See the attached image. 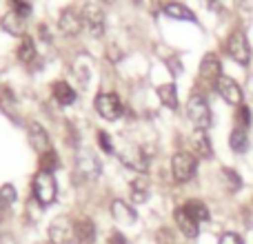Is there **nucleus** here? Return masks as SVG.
<instances>
[{
	"label": "nucleus",
	"instance_id": "10",
	"mask_svg": "<svg viewBox=\"0 0 253 244\" xmlns=\"http://www.w3.org/2000/svg\"><path fill=\"white\" fill-rule=\"evenodd\" d=\"M218 91H220V96L229 102V105H238V107L242 105V89L233 78L222 76V78L218 80Z\"/></svg>",
	"mask_w": 253,
	"mask_h": 244
},
{
	"label": "nucleus",
	"instance_id": "5",
	"mask_svg": "<svg viewBox=\"0 0 253 244\" xmlns=\"http://www.w3.org/2000/svg\"><path fill=\"white\" fill-rule=\"evenodd\" d=\"M96 111L100 114V118L114 122L123 116V102H120L118 93H100L96 98Z\"/></svg>",
	"mask_w": 253,
	"mask_h": 244
},
{
	"label": "nucleus",
	"instance_id": "19",
	"mask_svg": "<svg viewBox=\"0 0 253 244\" xmlns=\"http://www.w3.org/2000/svg\"><path fill=\"white\" fill-rule=\"evenodd\" d=\"M162 9H165L167 16L178 18V20H189V22L196 20V13H193L191 9H189L187 4H182V2H167Z\"/></svg>",
	"mask_w": 253,
	"mask_h": 244
},
{
	"label": "nucleus",
	"instance_id": "13",
	"mask_svg": "<svg viewBox=\"0 0 253 244\" xmlns=\"http://www.w3.org/2000/svg\"><path fill=\"white\" fill-rule=\"evenodd\" d=\"M175 224H178V229L182 231V236L187 238H196L198 236V229H200V222L198 220H193L191 215L187 213V209H175Z\"/></svg>",
	"mask_w": 253,
	"mask_h": 244
},
{
	"label": "nucleus",
	"instance_id": "12",
	"mask_svg": "<svg viewBox=\"0 0 253 244\" xmlns=\"http://www.w3.org/2000/svg\"><path fill=\"white\" fill-rule=\"evenodd\" d=\"M74 240L78 244H93L96 242V224L89 218H80L74 222Z\"/></svg>",
	"mask_w": 253,
	"mask_h": 244
},
{
	"label": "nucleus",
	"instance_id": "36",
	"mask_svg": "<svg viewBox=\"0 0 253 244\" xmlns=\"http://www.w3.org/2000/svg\"><path fill=\"white\" fill-rule=\"evenodd\" d=\"M4 213H7V204H4V202L0 200V220L4 218Z\"/></svg>",
	"mask_w": 253,
	"mask_h": 244
},
{
	"label": "nucleus",
	"instance_id": "37",
	"mask_svg": "<svg viewBox=\"0 0 253 244\" xmlns=\"http://www.w3.org/2000/svg\"><path fill=\"white\" fill-rule=\"evenodd\" d=\"M102 2H116V0H102Z\"/></svg>",
	"mask_w": 253,
	"mask_h": 244
},
{
	"label": "nucleus",
	"instance_id": "18",
	"mask_svg": "<svg viewBox=\"0 0 253 244\" xmlns=\"http://www.w3.org/2000/svg\"><path fill=\"white\" fill-rule=\"evenodd\" d=\"M51 91H53V98H56L62 107H69V105H74L76 102V91L67 82H62V80L60 82H53Z\"/></svg>",
	"mask_w": 253,
	"mask_h": 244
},
{
	"label": "nucleus",
	"instance_id": "21",
	"mask_svg": "<svg viewBox=\"0 0 253 244\" xmlns=\"http://www.w3.org/2000/svg\"><path fill=\"white\" fill-rule=\"evenodd\" d=\"M18 60L25 62V65H29L31 60H36V44L29 36L20 38V44H18Z\"/></svg>",
	"mask_w": 253,
	"mask_h": 244
},
{
	"label": "nucleus",
	"instance_id": "9",
	"mask_svg": "<svg viewBox=\"0 0 253 244\" xmlns=\"http://www.w3.org/2000/svg\"><path fill=\"white\" fill-rule=\"evenodd\" d=\"M220 71H222V67H220V58L215 56V53H207L205 60H202V65H200V78L205 80V82L218 87V80L222 78Z\"/></svg>",
	"mask_w": 253,
	"mask_h": 244
},
{
	"label": "nucleus",
	"instance_id": "6",
	"mask_svg": "<svg viewBox=\"0 0 253 244\" xmlns=\"http://www.w3.org/2000/svg\"><path fill=\"white\" fill-rule=\"evenodd\" d=\"M80 13H83V22L89 29V34L102 36V31H105V11H102V7H98L96 2H87Z\"/></svg>",
	"mask_w": 253,
	"mask_h": 244
},
{
	"label": "nucleus",
	"instance_id": "20",
	"mask_svg": "<svg viewBox=\"0 0 253 244\" xmlns=\"http://www.w3.org/2000/svg\"><path fill=\"white\" fill-rule=\"evenodd\" d=\"M229 147L236 153H245L247 149H249V133H247V129L236 126V129L231 131V135H229Z\"/></svg>",
	"mask_w": 253,
	"mask_h": 244
},
{
	"label": "nucleus",
	"instance_id": "22",
	"mask_svg": "<svg viewBox=\"0 0 253 244\" xmlns=\"http://www.w3.org/2000/svg\"><path fill=\"white\" fill-rule=\"evenodd\" d=\"M158 98H160V102L165 107L175 109V107H178V91H175V84H162V87H158Z\"/></svg>",
	"mask_w": 253,
	"mask_h": 244
},
{
	"label": "nucleus",
	"instance_id": "14",
	"mask_svg": "<svg viewBox=\"0 0 253 244\" xmlns=\"http://www.w3.org/2000/svg\"><path fill=\"white\" fill-rule=\"evenodd\" d=\"M0 27H2L7 34L11 36H20V38H25V18L20 16V13L16 11H7L2 16V20H0Z\"/></svg>",
	"mask_w": 253,
	"mask_h": 244
},
{
	"label": "nucleus",
	"instance_id": "15",
	"mask_svg": "<svg viewBox=\"0 0 253 244\" xmlns=\"http://www.w3.org/2000/svg\"><path fill=\"white\" fill-rule=\"evenodd\" d=\"M111 215H114V220H118L120 224H133L135 218H138L135 211L131 209L125 200H114L111 202Z\"/></svg>",
	"mask_w": 253,
	"mask_h": 244
},
{
	"label": "nucleus",
	"instance_id": "34",
	"mask_svg": "<svg viewBox=\"0 0 253 244\" xmlns=\"http://www.w3.org/2000/svg\"><path fill=\"white\" fill-rule=\"evenodd\" d=\"M109 244H129L123 238V233H111V238H109Z\"/></svg>",
	"mask_w": 253,
	"mask_h": 244
},
{
	"label": "nucleus",
	"instance_id": "3",
	"mask_svg": "<svg viewBox=\"0 0 253 244\" xmlns=\"http://www.w3.org/2000/svg\"><path fill=\"white\" fill-rule=\"evenodd\" d=\"M196 156L187 151H178L171 158V173H173L175 182H189V180L196 175Z\"/></svg>",
	"mask_w": 253,
	"mask_h": 244
},
{
	"label": "nucleus",
	"instance_id": "31",
	"mask_svg": "<svg viewBox=\"0 0 253 244\" xmlns=\"http://www.w3.org/2000/svg\"><path fill=\"white\" fill-rule=\"evenodd\" d=\"M98 142H100V147L105 153H114V140L107 135V131H100V133H98Z\"/></svg>",
	"mask_w": 253,
	"mask_h": 244
},
{
	"label": "nucleus",
	"instance_id": "25",
	"mask_svg": "<svg viewBox=\"0 0 253 244\" xmlns=\"http://www.w3.org/2000/svg\"><path fill=\"white\" fill-rule=\"evenodd\" d=\"M131 196H133L135 202H144L149 196V182L144 178H138L131 182Z\"/></svg>",
	"mask_w": 253,
	"mask_h": 244
},
{
	"label": "nucleus",
	"instance_id": "17",
	"mask_svg": "<svg viewBox=\"0 0 253 244\" xmlns=\"http://www.w3.org/2000/svg\"><path fill=\"white\" fill-rule=\"evenodd\" d=\"M191 147H193V151H196L198 158H211V142H209V135H207V131H202V129L193 131Z\"/></svg>",
	"mask_w": 253,
	"mask_h": 244
},
{
	"label": "nucleus",
	"instance_id": "23",
	"mask_svg": "<svg viewBox=\"0 0 253 244\" xmlns=\"http://www.w3.org/2000/svg\"><path fill=\"white\" fill-rule=\"evenodd\" d=\"M184 209H187V213L191 215L193 220H198V222H207V220H209V209H207L205 202H200V200H189L187 204H184Z\"/></svg>",
	"mask_w": 253,
	"mask_h": 244
},
{
	"label": "nucleus",
	"instance_id": "16",
	"mask_svg": "<svg viewBox=\"0 0 253 244\" xmlns=\"http://www.w3.org/2000/svg\"><path fill=\"white\" fill-rule=\"evenodd\" d=\"M78 171L84 175V178H96L100 173V162L96 160L93 153H80L78 156Z\"/></svg>",
	"mask_w": 253,
	"mask_h": 244
},
{
	"label": "nucleus",
	"instance_id": "35",
	"mask_svg": "<svg viewBox=\"0 0 253 244\" xmlns=\"http://www.w3.org/2000/svg\"><path fill=\"white\" fill-rule=\"evenodd\" d=\"M240 7L245 11H253V0H240Z\"/></svg>",
	"mask_w": 253,
	"mask_h": 244
},
{
	"label": "nucleus",
	"instance_id": "11",
	"mask_svg": "<svg viewBox=\"0 0 253 244\" xmlns=\"http://www.w3.org/2000/svg\"><path fill=\"white\" fill-rule=\"evenodd\" d=\"M27 138H29V144L36 149V151L44 153L49 149V135H47V131H44V126L40 124V122L31 120L29 124H27Z\"/></svg>",
	"mask_w": 253,
	"mask_h": 244
},
{
	"label": "nucleus",
	"instance_id": "4",
	"mask_svg": "<svg viewBox=\"0 0 253 244\" xmlns=\"http://www.w3.org/2000/svg\"><path fill=\"white\" fill-rule=\"evenodd\" d=\"M227 51H229V56H231L236 62H240V65H249L251 47H249V40H247L245 31H233V34L229 36Z\"/></svg>",
	"mask_w": 253,
	"mask_h": 244
},
{
	"label": "nucleus",
	"instance_id": "7",
	"mask_svg": "<svg viewBox=\"0 0 253 244\" xmlns=\"http://www.w3.org/2000/svg\"><path fill=\"white\" fill-rule=\"evenodd\" d=\"M83 13L76 11L74 7L62 9L60 18H58V29L62 31L65 36H78L83 31Z\"/></svg>",
	"mask_w": 253,
	"mask_h": 244
},
{
	"label": "nucleus",
	"instance_id": "29",
	"mask_svg": "<svg viewBox=\"0 0 253 244\" xmlns=\"http://www.w3.org/2000/svg\"><path fill=\"white\" fill-rule=\"evenodd\" d=\"M9 2H11V11L20 13L22 18H27L31 13V2L29 0H9Z\"/></svg>",
	"mask_w": 253,
	"mask_h": 244
},
{
	"label": "nucleus",
	"instance_id": "33",
	"mask_svg": "<svg viewBox=\"0 0 253 244\" xmlns=\"http://www.w3.org/2000/svg\"><path fill=\"white\" fill-rule=\"evenodd\" d=\"M220 244H242V240L236 233H224V236L220 238Z\"/></svg>",
	"mask_w": 253,
	"mask_h": 244
},
{
	"label": "nucleus",
	"instance_id": "26",
	"mask_svg": "<svg viewBox=\"0 0 253 244\" xmlns=\"http://www.w3.org/2000/svg\"><path fill=\"white\" fill-rule=\"evenodd\" d=\"M222 180H224V184H227L229 191H238V189L242 187L240 175H238L233 169H222Z\"/></svg>",
	"mask_w": 253,
	"mask_h": 244
},
{
	"label": "nucleus",
	"instance_id": "28",
	"mask_svg": "<svg viewBox=\"0 0 253 244\" xmlns=\"http://www.w3.org/2000/svg\"><path fill=\"white\" fill-rule=\"evenodd\" d=\"M236 120H238V126H242V129H249V126H251V109H249V107H245V105L238 107Z\"/></svg>",
	"mask_w": 253,
	"mask_h": 244
},
{
	"label": "nucleus",
	"instance_id": "1",
	"mask_svg": "<svg viewBox=\"0 0 253 244\" xmlns=\"http://www.w3.org/2000/svg\"><path fill=\"white\" fill-rule=\"evenodd\" d=\"M31 189H34V200L38 202L40 206H49L56 202L58 198V184L53 173H44V171H38L34 175V182H31Z\"/></svg>",
	"mask_w": 253,
	"mask_h": 244
},
{
	"label": "nucleus",
	"instance_id": "2",
	"mask_svg": "<svg viewBox=\"0 0 253 244\" xmlns=\"http://www.w3.org/2000/svg\"><path fill=\"white\" fill-rule=\"evenodd\" d=\"M187 116L189 120L196 124V129H209L211 126V109H209V102L202 93H193L187 102Z\"/></svg>",
	"mask_w": 253,
	"mask_h": 244
},
{
	"label": "nucleus",
	"instance_id": "8",
	"mask_svg": "<svg viewBox=\"0 0 253 244\" xmlns=\"http://www.w3.org/2000/svg\"><path fill=\"white\" fill-rule=\"evenodd\" d=\"M51 244H71L74 240V222L69 218H56L49 227Z\"/></svg>",
	"mask_w": 253,
	"mask_h": 244
},
{
	"label": "nucleus",
	"instance_id": "30",
	"mask_svg": "<svg viewBox=\"0 0 253 244\" xmlns=\"http://www.w3.org/2000/svg\"><path fill=\"white\" fill-rule=\"evenodd\" d=\"M0 200L4 202V204H13L16 202V189L11 187V184H4L2 189H0Z\"/></svg>",
	"mask_w": 253,
	"mask_h": 244
},
{
	"label": "nucleus",
	"instance_id": "24",
	"mask_svg": "<svg viewBox=\"0 0 253 244\" xmlns=\"http://www.w3.org/2000/svg\"><path fill=\"white\" fill-rule=\"evenodd\" d=\"M58 166H60V160H58V153L53 149H47L44 153H40V171L53 173Z\"/></svg>",
	"mask_w": 253,
	"mask_h": 244
},
{
	"label": "nucleus",
	"instance_id": "38",
	"mask_svg": "<svg viewBox=\"0 0 253 244\" xmlns=\"http://www.w3.org/2000/svg\"><path fill=\"white\" fill-rule=\"evenodd\" d=\"M251 224H253V222H251Z\"/></svg>",
	"mask_w": 253,
	"mask_h": 244
},
{
	"label": "nucleus",
	"instance_id": "27",
	"mask_svg": "<svg viewBox=\"0 0 253 244\" xmlns=\"http://www.w3.org/2000/svg\"><path fill=\"white\" fill-rule=\"evenodd\" d=\"M209 7L218 13H231L236 9V0H209Z\"/></svg>",
	"mask_w": 253,
	"mask_h": 244
},
{
	"label": "nucleus",
	"instance_id": "32",
	"mask_svg": "<svg viewBox=\"0 0 253 244\" xmlns=\"http://www.w3.org/2000/svg\"><path fill=\"white\" fill-rule=\"evenodd\" d=\"M158 242L160 244H173V233H171L169 229H162V231L158 233Z\"/></svg>",
	"mask_w": 253,
	"mask_h": 244
}]
</instances>
